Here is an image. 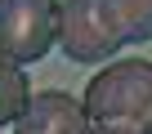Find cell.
Returning a JSON list of instances; mask_svg holds the SVG:
<instances>
[{"instance_id":"cell-1","label":"cell","mask_w":152,"mask_h":134,"mask_svg":"<svg viewBox=\"0 0 152 134\" xmlns=\"http://www.w3.org/2000/svg\"><path fill=\"white\" fill-rule=\"evenodd\" d=\"M58 45L72 63H103L152 40V0H54Z\"/></svg>"},{"instance_id":"cell-3","label":"cell","mask_w":152,"mask_h":134,"mask_svg":"<svg viewBox=\"0 0 152 134\" xmlns=\"http://www.w3.org/2000/svg\"><path fill=\"white\" fill-rule=\"evenodd\" d=\"M58 40L54 0H0V58L27 67L45 58Z\"/></svg>"},{"instance_id":"cell-4","label":"cell","mask_w":152,"mask_h":134,"mask_svg":"<svg viewBox=\"0 0 152 134\" xmlns=\"http://www.w3.org/2000/svg\"><path fill=\"white\" fill-rule=\"evenodd\" d=\"M14 134H90V116L81 98H72L63 90H40L18 112Z\"/></svg>"},{"instance_id":"cell-2","label":"cell","mask_w":152,"mask_h":134,"mask_svg":"<svg viewBox=\"0 0 152 134\" xmlns=\"http://www.w3.org/2000/svg\"><path fill=\"white\" fill-rule=\"evenodd\" d=\"M90 125L125 130V134H152V63L121 58L85 85L81 98Z\"/></svg>"},{"instance_id":"cell-5","label":"cell","mask_w":152,"mask_h":134,"mask_svg":"<svg viewBox=\"0 0 152 134\" xmlns=\"http://www.w3.org/2000/svg\"><path fill=\"white\" fill-rule=\"evenodd\" d=\"M27 98H31V90H27L23 67H14V63L0 58V130L18 121V112L27 107Z\"/></svg>"},{"instance_id":"cell-6","label":"cell","mask_w":152,"mask_h":134,"mask_svg":"<svg viewBox=\"0 0 152 134\" xmlns=\"http://www.w3.org/2000/svg\"><path fill=\"white\" fill-rule=\"evenodd\" d=\"M90 134H125V130H107V125H90Z\"/></svg>"}]
</instances>
